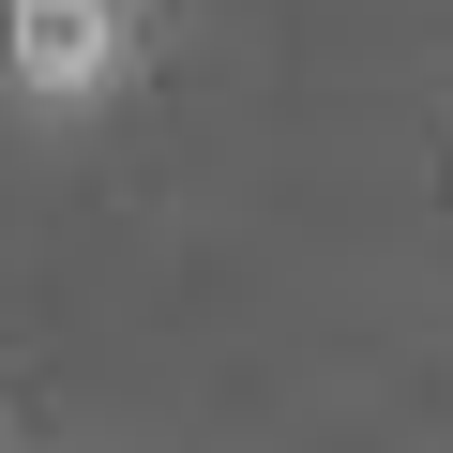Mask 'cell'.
<instances>
[{
    "mask_svg": "<svg viewBox=\"0 0 453 453\" xmlns=\"http://www.w3.org/2000/svg\"><path fill=\"white\" fill-rule=\"evenodd\" d=\"M151 61V0H0V106L16 121H106Z\"/></svg>",
    "mask_w": 453,
    "mask_h": 453,
    "instance_id": "obj_1",
    "label": "cell"
}]
</instances>
